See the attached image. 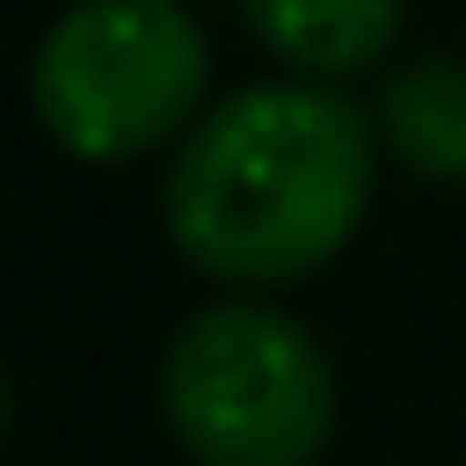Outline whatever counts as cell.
Listing matches in <instances>:
<instances>
[{"mask_svg": "<svg viewBox=\"0 0 466 466\" xmlns=\"http://www.w3.org/2000/svg\"><path fill=\"white\" fill-rule=\"evenodd\" d=\"M377 115L319 82L221 98L172 156L164 229L221 287H295L344 254L377 188Z\"/></svg>", "mask_w": 466, "mask_h": 466, "instance_id": "cell-1", "label": "cell"}, {"mask_svg": "<svg viewBox=\"0 0 466 466\" xmlns=\"http://www.w3.org/2000/svg\"><path fill=\"white\" fill-rule=\"evenodd\" d=\"M164 418L205 466H303L336 434V369L303 319L270 303H213L164 344Z\"/></svg>", "mask_w": 466, "mask_h": 466, "instance_id": "cell-2", "label": "cell"}, {"mask_svg": "<svg viewBox=\"0 0 466 466\" xmlns=\"http://www.w3.org/2000/svg\"><path fill=\"white\" fill-rule=\"evenodd\" d=\"M205 74V25L180 0H74L33 49V115L66 156L131 164L188 131Z\"/></svg>", "mask_w": 466, "mask_h": 466, "instance_id": "cell-3", "label": "cell"}, {"mask_svg": "<svg viewBox=\"0 0 466 466\" xmlns=\"http://www.w3.org/2000/svg\"><path fill=\"white\" fill-rule=\"evenodd\" d=\"M238 8L270 57H287L295 74H328V82L369 74L401 33V0H238Z\"/></svg>", "mask_w": 466, "mask_h": 466, "instance_id": "cell-4", "label": "cell"}, {"mask_svg": "<svg viewBox=\"0 0 466 466\" xmlns=\"http://www.w3.org/2000/svg\"><path fill=\"white\" fill-rule=\"evenodd\" d=\"M377 139L418 180H466V57H410L377 82Z\"/></svg>", "mask_w": 466, "mask_h": 466, "instance_id": "cell-5", "label": "cell"}]
</instances>
